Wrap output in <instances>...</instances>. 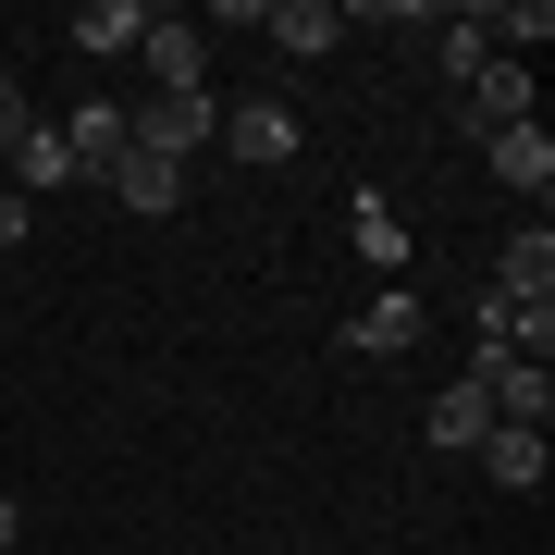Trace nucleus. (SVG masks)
Here are the masks:
<instances>
[{"label": "nucleus", "instance_id": "f3484780", "mask_svg": "<svg viewBox=\"0 0 555 555\" xmlns=\"http://www.w3.org/2000/svg\"><path fill=\"white\" fill-rule=\"evenodd\" d=\"M494 38H518V50H543V38H555V0H506V13H494ZM518 50H506V62H518Z\"/></svg>", "mask_w": 555, "mask_h": 555}, {"label": "nucleus", "instance_id": "ddd939ff", "mask_svg": "<svg viewBox=\"0 0 555 555\" xmlns=\"http://www.w3.org/2000/svg\"><path fill=\"white\" fill-rule=\"evenodd\" d=\"M62 38H75V62H124V50L149 38V13H137V0H87V13L62 25Z\"/></svg>", "mask_w": 555, "mask_h": 555}, {"label": "nucleus", "instance_id": "20e7f679", "mask_svg": "<svg viewBox=\"0 0 555 555\" xmlns=\"http://www.w3.org/2000/svg\"><path fill=\"white\" fill-rule=\"evenodd\" d=\"M420 334H433V297H420V284H383L358 321H334V346H346V358H408Z\"/></svg>", "mask_w": 555, "mask_h": 555}, {"label": "nucleus", "instance_id": "a211bd4d", "mask_svg": "<svg viewBox=\"0 0 555 555\" xmlns=\"http://www.w3.org/2000/svg\"><path fill=\"white\" fill-rule=\"evenodd\" d=\"M25 137H38V100H25V87H13V75H0V160H13Z\"/></svg>", "mask_w": 555, "mask_h": 555}, {"label": "nucleus", "instance_id": "9d476101", "mask_svg": "<svg viewBox=\"0 0 555 555\" xmlns=\"http://www.w3.org/2000/svg\"><path fill=\"white\" fill-rule=\"evenodd\" d=\"M481 160H494L506 198H531V210H543V185H555V137H543V124H506V137H481Z\"/></svg>", "mask_w": 555, "mask_h": 555}, {"label": "nucleus", "instance_id": "f03ea898", "mask_svg": "<svg viewBox=\"0 0 555 555\" xmlns=\"http://www.w3.org/2000/svg\"><path fill=\"white\" fill-rule=\"evenodd\" d=\"M469 383H481V408H494L506 433H543V420H555V371H543V358L481 346V358H469Z\"/></svg>", "mask_w": 555, "mask_h": 555}, {"label": "nucleus", "instance_id": "6ab92c4d", "mask_svg": "<svg viewBox=\"0 0 555 555\" xmlns=\"http://www.w3.org/2000/svg\"><path fill=\"white\" fill-rule=\"evenodd\" d=\"M25 222H38V210H25L13 185H0V247H25Z\"/></svg>", "mask_w": 555, "mask_h": 555}, {"label": "nucleus", "instance_id": "aec40b11", "mask_svg": "<svg viewBox=\"0 0 555 555\" xmlns=\"http://www.w3.org/2000/svg\"><path fill=\"white\" fill-rule=\"evenodd\" d=\"M13 543H25V506H13V494H0V555H13Z\"/></svg>", "mask_w": 555, "mask_h": 555}, {"label": "nucleus", "instance_id": "f8f14e48", "mask_svg": "<svg viewBox=\"0 0 555 555\" xmlns=\"http://www.w3.org/2000/svg\"><path fill=\"white\" fill-rule=\"evenodd\" d=\"M494 297H555V235H543V210L494 247Z\"/></svg>", "mask_w": 555, "mask_h": 555}, {"label": "nucleus", "instance_id": "39448f33", "mask_svg": "<svg viewBox=\"0 0 555 555\" xmlns=\"http://www.w3.org/2000/svg\"><path fill=\"white\" fill-rule=\"evenodd\" d=\"M210 149H235V160H259V173H272V160L309 149V124L284 112V100H222V137H210Z\"/></svg>", "mask_w": 555, "mask_h": 555}, {"label": "nucleus", "instance_id": "1a4fd4ad", "mask_svg": "<svg viewBox=\"0 0 555 555\" xmlns=\"http://www.w3.org/2000/svg\"><path fill=\"white\" fill-rule=\"evenodd\" d=\"M346 247L371 259L383 284H408V259H420V235L396 222V198H383V185H358V210H346Z\"/></svg>", "mask_w": 555, "mask_h": 555}, {"label": "nucleus", "instance_id": "9b49d317", "mask_svg": "<svg viewBox=\"0 0 555 555\" xmlns=\"http://www.w3.org/2000/svg\"><path fill=\"white\" fill-rule=\"evenodd\" d=\"M543 469H555L543 433H506V420L481 433V481H494V494H543Z\"/></svg>", "mask_w": 555, "mask_h": 555}, {"label": "nucleus", "instance_id": "dca6fc26", "mask_svg": "<svg viewBox=\"0 0 555 555\" xmlns=\"http://www.w3.org/2000/svg\"><path fill=\"white\" fill-rule=\"evenodd\" d=\"M433 50H444V75L469 87L481 62H494V13H444V25H433Z\"/></svg>", "mask_w": 555, "mask_h": 555}, {"label": "nucleus", "instance_id": "423d86ee", "mask_svg": "<svg viewBox=\"0 0 555 555\" xmlns=\"http://www.w3.org/2000/svg\"><path fill=\"white\" fill-rule=\"evenodd\" d=\"M50 137H62V160H75V185H112L124 173V100H75Z\"/></svg>", "mask_w": 555, "mask_h": 555}, {"label": "nucleus", "instance_id": "4468645a", "mask_svg": "<svg viewBox=\"0 0 555 555\" xmlns=\"http://www.w3.org/2000/svg\"><path fill=\"white\" fill-rule=\"evenodd\" d=\"M481 433H494V408H481V383L456 371L444 396H433V456H481Z\"/></svg>", "mask_w": 555, "mask_h": 555}, {"label": "nucleus", "instance_id": "0eeeda50", "mask_svg": "<svg viewBox=\"0 0 555 555\" xmlns=\"http://www.w3.org/2000/svg\"><path fill=\"white\" fill-rule=\"evenodd\" d=\"M456 112H469V137H506V124H531V62H481L469 87H456Z\"/></svg>", "mask_w": 555, "mask_h": 555}, {"label": "nucleus", "instance_id": "7ed1b4c3", "mask_svg": "<svg viewBox=\"0 0 555 555\" xmlns=\"http://www.w3.org/2000/svg\"><path fill=\"white\" fill-rule=\"evenodd\" d=\"M210 137H222V100H137V112H124V149L173 160V173H185V160H198Z\"/></svg>", "mask_w": 555, "mask_h": 555}, {"label": "nucleus", "instance_id": "f257e3e1", "mask_svg": "<svg viewBox=\"0 0 555 555\" xmlns=\"http://www.w3.org/2000/svg\"><path fill=\"white\" fill-rule=\"evenodd\" d=\"M137 62H149V100H210V25H185V13H149Z\"/></svg>", "mask_w": 555, "mask_h": 555}, {"label": "nucleus", "instance_id": "6e6552de", "mask_svg": "<svg viewBox=\"0 0 555 555\" xmlns=\"http://www.w3.org/2000/svg\"><path fill=\"white\" fill-rule=\"evenodd\" d=\"M247 38H272L284 62H334V38H346V0H272Z\"/></svg>", "mask_w": 555, "mask_h": 555}, {"label": "nucleus", "instance_id": "2eb2a0df", "mask_svg": "<svg viewBox=\"0 0 555 555\" xmlns=\"http://www.w3.org/2000/svg\"><path fill=\"white\" fill-rule=\"evenodd\" d=\"M112 198L137 210V222H160V210H185V173H173V160H149V149H124V173H112Z\"/></svg>", "mask_w": 555, "mask_h": 555}]
</instances>
